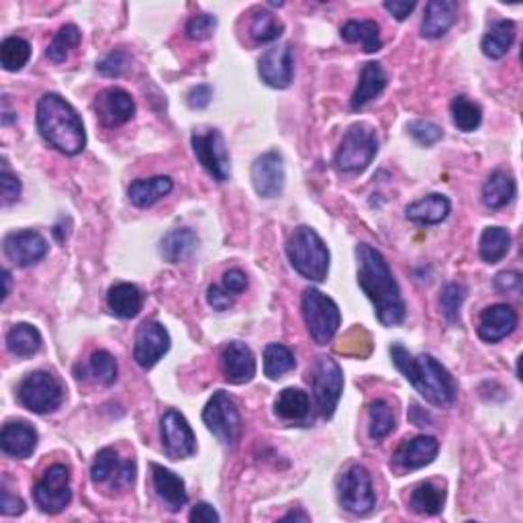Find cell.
I'll use <instances>...</instances> for the list:
<instances>
[{
    "label": "cell",
    "instance_id": "cell-1",
    "mask_svg": "<svg viewBox=\"0 0 523 523\" xmlns=\"http://www.w3.org/2000/svg\"><path fill=\"white\" fill-rule=\"evenodd\" d=\"M358 258V284L364 295L374 305L376 319L384 327H392L403 323L407 307L401 297V289L392 276L387 258L368 243H360L356 248Z\"/></svg>",
    "mask_w": 523,
    "mask_h": 523
},
{
    "label": "cell",
    "instance_id": "cell-2",
    "mask_svg": "<svg viewBox=\"0 0 523 523\" xmlns=\"http://www.w3.org/2000/svg\"><path fill=\"white\" fill-rule=\"evenodd\" d=\"M390 358L397 371L413 384V389L436 407H450L456 401V382L452 374L429 353L413 358L401 344L390 345Z\"/></svg>",
    "mask_w": 523,
    "mask_h": 523
},
{
    "label": "cell",
    "instance_id": "cell-3",
    "mask_svg": "<svg viewBox=\"0 0 523 523\" xmlns=\"http://www.w3.org/2000/svg\"><path fill=\"white\" fill-rule=\"evenodd\" d=\"M37 129L53 150L78 156L87 148V131L74 106L56 92H48L37 103Z\"/></svg>",
    "mask_w": 523,
    "mask_h": 523
},
{
    "label": "cell",
    "instance_id": "cell-4",
    "mask_svg": "<svg viewBox=\"0 0 523 523\" xmlns=\"http://www.w3.org/2000/svg\"><path fill=\"white\" fill-rule=\"evenodd\" d=\"M290 266L307 280L323 282L329 272V250L311 227H297L287 242Z\"/></svg>",
    "mask_w": 523,
    "mask_h": 523
},
{
    "label": "cell",
    "instance_id": "cell-5",
    "mask_svg": "<svg viewBox=\"0 0 523 523\" xmlns=\"http://www.w3.org/2000/svg\"><path fill=\"white\" fill-rule=\"evenodd\" d=\"M379 153V137L368 123H353L345 131L344 140L337 150L334 164L344 174H358L372 164Z\"/></svg>",
    "mask_w": 523,
    "mask_h": 523
},
{
    "label": "cell",
    "instance_id": "cell-6",
    "mask_svg": "<svg viewBox=\"0 0 523 523\" xmlns=\"http://www.w3.org/2000/svg\"><path fill=\"white\" fill-rule=\"evenodd\" d=\"M303 317L309 335L317 345L332 342L342 326L340 307L317 289H307L303 292Z\"/></svg>",
    "mask_w": 523,
    "mask_h": 523
},
{
    "label": "cell",
    "instance_id": "cell-7",
    "mask_svg": "<svg viewBox=\"0 0 523 523\" xmlns=\"http://www.w3.org/2000/svg\"><path fill=\"white\" fill-rule=\"evenodd\" d=\"M64 387L51 372L37 371L27 374L17 389L19 403L31 413L45 415L60 409L64 403Z\"/></svg>",
    "mask_w": 523,
    "mask_h": 523
},
{
    "label": "cell",
    "instance_id": "cell-8",
    "mask_svg": "<svg viewBox=\"0 0 523 523\" xmlns=\"http://www.w3.org/2000/svg\"><path fill=\"white\" fill-rule=\"evenodd\" d=\"M309 381H311L313 397L319 407V413L326 419H332L344 392L342 366L337 364L334 358L319 356L311 366Z\"/></svg>",
    "mask_w": 523,
    "mask_h": 523
},
{
    "label": "cell",
    "instance_id": "cell-9",
    "mask_svg": "<svg viewBox=\"0 0 523 523\" xmlns=\"http://www.w3.org/2000/svg\"><path fill=\"white\" fill-rule=\"evenodd\" d=\"M203 421L223 445H235L242 436V415L225 390H217L203 409Z\"/></svg>",
    "mask_w": 523,
    "mask_h": 523
},
{
    "label": "cell",
    "instance_id": "cell-10",
    "mask_svg": "<svg viewBox=\"0 0 523 523\" xmlns=\"http://www.w3.org/2000/svg\"><path fill=\"white\" fill-rule=\"evenodd\" d=\"M192 151L213 180L225 182L232 176V160H229V151L225 140H223L221 131H195L190 137Z\"/></svg>",
    "mask_w": 523,
    "mask_h": 523
},
{
    "label": "cell",
    "instance_id": "cell-11",
    "mask_svg": "<svg viewBox=\"0 0 523 523\" xmlns=\"http://www.w3.org/2000/svg\"><path fill=\"white\" fill-rule=\"evenodd\" d=\"M37 507L43 513L58 515L72 501L70 471L64 464H51L33 489Z\"/></svg>",
    "mask_w": 523,
    "mask_h": 523
},
{
    "label": "cell",
    "instance_id": "cell-12",
    "mask_svg": "<svg viewBox=\"0 0 523 523\" xmlns=\"http://www.w3.org/2000/svg\"><path fill=\"white\" fill-rule=\"evenodd\" d=\"M337 499L345 511L353 515H366L376 503L372 476L362 464H353L345 471L337 487Z\"/></svg>",
    "mask_w": 523,
    "mask_h": 523
},
{
    "label": "cell",
    "instance_id": "cell-13",
    "mask_svg": "<svg viewBox=\"0 0 523 523\" xmlns=\"http://www.w3.org/2000/svg\"><path fill=\"white\" fill-rule=\"evenodd\" d=\"M160 434H161V448H164L168 458L184 460L190 458L192 454L197 452L195 432H192L187 417H184L180 411L170 409L161 415Z\"/></svg>",
    "mask_w": 523,
    "mask_h": 523
},
{
    "label": "cell",
    "instance_id": "cell-14",
    "mask_svg": "<svg viewBox=\"0 0 523 523\" xmlns=\"http://www.w3.org/2000/svg\"><path fill=\"white\" fill-rule=\"evenodd\" d=\"M170 350V335L156 321H145L137 327L133 344V360L145 371L156 366Z\"/></svg>",
    "mask_w": 523,
    "mask_h": 523
},
{
    "label": "cell",
    "instance_id": "cell-15",
    "mask_svg": "<svg viewBox=\"0 0 523 523\" xmlns=\"http://www.w3.org/2000/svg\"><path fill=\"white\" fill-rule=\"evenodd\" d=\"M258 72L262 82L272 88H287L295 76V50L292 45H276L264 51L258 61Z\"/></svg>",
    "mask_w": 523,
    "mask_h": 523
},
{
    "label": "cell",
    "instance_id": "cell-16",
    "mask_svg": "<svg viewBox=\"0 0 523 523\" xmlns=\"http://www.w3.org/2000/svg\"><path fill=\"white\" fill-rule=\"evenodd\" d=\"M5 256L9 258L14 266L27 268L41 262L48 256L50 245L45 237L37 232H13L5 237Z\"/></svg>",
    "mask_w": 523,
    "mask_h": 523
},
{
    "label": "cell",
    "instance_id": "cell-17",
    "mask_svg": "<svg viewBox=\"0 0 523 523\" xmlns=\"http://www.w3.org/2000/svg\"><path fill=\"white\" fill-rule=\"evenodd\" d=\"M252 182L260 197L274 198L284 188V160L279 151H268L252 164Z\"/></svg>",
    "mask_w": 523,
    "mask_h": 523
},
{
    "label": "cell",
    "instance_id": "cell-18",
    "mask_svg": "<svg viewBox=\"0 0 523 523\" xmlns=\"http://www.w3.org/2000/svg\"><path fill=\"white\" fill-rule=\"evenodd\" d=\"M95 113L105 127H119L133 117L135 101L123 88H106L95 101Z\"/></svg>",
    "mask_w": 523,
    "mask_h": 523
},
{
    "label": "cell",
    "instance_id": "cell-19",
    "mask_svg": "<svg viewBox=\"0 0 523 523\" xmlns=\"http://www.w3.org/2000/svg\"><path fill=\"white\" fill-rule=\"evenodd\" d=\"M515 327H518V313H515L513 307L507 303H497L487 307V309L481 313L476 332H479V337L482 342L497 344L505 340L507 335H511L515 332Z\"/></svg>",
    "mask_w": 523,
    "mask_h": 523
},
{
    "label": "cell",
    "instance_id": "cell-20",
    "mask_svg": "<svg viewBox=\"0 0 523 523\" xmlns=\"http://www.w3.org/2000/svg\"><path fill=\"white\" fill-rule=\"evenodd\" d=\"M437 452H440V442L436 437L417 436L399 445L392 454V463L401 471H419V468L434 463Z\"/></svg>",
    "mask_w": 523,
    "mask_h": 523
},
{
    "label": "cell",
    "instance_id": "cell-21",
    "mask_svg": "<svg viewBox=\"0 0 523 523\" xmlns=\"http://www.w3.org/2000/svg\"><path fill=\"white\" fill-rule=\"evenodd\" d=\"M221 371L227 382L245 384L256 376V356L242 342L227 344L221 352Z\"/></svg>",
    "mask_w": 523,
    "mask_h": 523
},
{
    "label": "cell",
    "instance_id": "cell-22",
    "mask_svg": "<svg viewBox=\"0 0 523 523\" xmlns=\"http://www.w3.org/2000/svg\"><path fill=\"white\" fill-rule=\"evenodd\" d=\"M37 432L27 421H9L0 434V448L6 456L25 460L37 448Z\"/></svg>",
    "mask_w": 523,
    "mask_h": 523
},
{
    "label": "cell",
    "instance_id": "cell-23",
    "mask_svg": "<svg viewBox=\"0 0 523 523\" xmlns=\"http://www.w3.org/2000/svg\"><path fill=\"white\" fill-rule=\"evenodd\" d=\"M151 481L156 495L166 505L168 511H180L187 505V487H184V481L179 474H174L172 471H168V468L160 464H151Z\"/></svg>",
    "mask_w": 523,
    "mask_h": 523
},
{
    "label": "cell",
    "instance_id": "cell-24",
    "mask_svg": "<svg viewBox=\"0 0 523 523\" xmlns=\"http://www.w3.org/2000/svg\"><path fill=\"white\" fill-rule=\"evenodd\" d=\"M458 14L456 0H429L421 21V35L427 40H437L448 33Z\"/></svg>",
    "mask_w": 523,
    "mask_h": 523
},
{
    "label": "cell",
    "instance_id": "cell-25",
    "mask_svg": "<svg viewBox=\"0 0 523 523\" xmlns=\"http://www.w3.org/2000/svg\"><path fill=\"white\" fill-rule=\"evenodd\" d=\"M387 72L382 70L381 64L376 61H368L362 66V72H360V78L356 84V90L350 98V106L353 111L362 109L371 101H374L376 96L382 95V90L387 88Z\"/></svg>",
    "mask_w": 523,
    "mask_h": 523
},
{
    "label": "cell",
    "instance_id": "cell-26",
    "mask_svg": "<svg viewBox=\"0 0 523 523\" xmlns=\"http://www.w3.org/2000/svg\"><path fill=\"white\" fill-rule=\"evenodd\" d=\"M452 205L448 198L444 195H437V192H432V195L419 198V201L411 203L405 209L407 219L415 225H437V223L445 221V217L450 215Z\"/></svg>",
    "mask_w": 523,
    "mask_h": 523
},
{
    "label": "cell",
    "instance_id": "cell-27",
    "mask_svg": "<svg viewBox=\"0 0 523 523\" xmlns=\"http://www.w3.org/2000/svg\"><path fill=\"white\" fill-rule=\"evenodd\" d=\"M106 303L109 309L121 319H133L140 315L143 307L142 290L131 282H117L113 284L106 292Z\"/></svg>",
    "mask_w": 523,
    "mask_h": 523
},
{
    "label": "cell",
    "instance_id": "cell-28",
    "mask_svg": "<svg viewBox=\"0 0 523 523\" xmlns=\"http://www.w3.org/2000/svg\"><path fill=\"white\" fill-rule=\"evenodd\" d=\"M174 188V182L170 176H153V179H142L131 182L129 187V198L135 206H142V209H148V206L156 205L160 198H164L166 195H170Z\"/></svg>",
    "mask_w": 523,
    "mask_h": 523
},
{
    "label": "cell",
    "instance_id": "cell-29",
    "mask_svg": "<svg viewBox=\"0 0 523 523\" xmlns=\"http://www.w3.org/2000/svg\"><path fill=\"white\" fill-rule=\"evenodd\" d=\"M274 411L280 419L290 423H303L309 419L311 401L309 395L301 389H284L274 401Z\"/></svg>",
    "mask_w": 523,
    "mask_h": 523
},
{
    "label": "cell",
    "instance_id": "cell-30",
    "mask_svg": "<svg viewBox=\"0 0 523 523\" xmlns=\"http://www.w3.org/2000/svg\"><path fill=\"white\" fill-rule=\"evenodd\" d=\"M515 180L511 174H507L503 170L493 172L484 182L482 187V203L489 206V209H503V206L509 205L515 197Z\"/></svg>",
    "mask_w": 523,
    "mask_h": 523
},
{
    "label": "cell",
    "instance_id": "cell-31",
    "mask_svg": "<svg viewBox=\"0 0 523 523\" xmlns=\"http://www.w3.org/2000/svg\"><path fill=\"white\" fill-rule=\"evenodd\" d=\"M198 245V237L192 229H172L170 234L164 235L160 243V252L164 260L179 264V262L188 260L195 253Z\"/></svg>",
    "mask_w": 523,
    "mask_h": 523
},
{
    "label": "cell",
    "instance_id": "cell-32",
    "mask_svg": "<svg viewBox=\"0 0 523 523\" xmlns=\"http://www.w3.org/2000/svg\"><path fill=\"white\" fill-rule=\"evenodd\" d=\"M41 334L40 329L29 326V323H17L6 334V348L17 358H31L41 350Z\"/></svg>",
    "mask_w": 523,
    "mask_h": 523
},
{
    "label": "cell",
    "instance_id": "cell-33",
    "mask_svg": "<svg viewBox=\"0 0 523 523\" xmlns=\"http://www.w3.org/2000/svg\"><path fill=\"white\" fill-rule=\"evenodd\" d=\"M515 41V23L513 21H497L493 27L487 31V35L482 37V53L491 60H501L507 56V51L511 50Z\"/></svg>",
    "mask_w": 523,
    "mask_h": 523
},
{
    "label": "cell",
    "instance_id": "cell-34",
    "mask_svg": "<svg viewBox=\"0 0 523 523\" xmlns=\"http://www.w3.org/2000/svg\"><path fill=\"white\" fill-rule=\"evenodd\" d=\"M342 40L360 43L366 53H376L382 48L381 27L376 21H348L342 27Z\"/></svg>",
    "mask_w": 523,
    "mask_h": 523
},
{
    "label": "cell",
    "instance_id": "cell-35",
    "mask_svg": "<svg viewBox=\"0 0 523 523\" xmlns=\"http://www.w3.org/2000/svg\"><path fill=\"white\" fill-rule=\"evenodd\" d=\"M511 248V235L503 227H487L481 235L479 253L487 264L501 262Z\"/></svg>",
    "mask_w": 523,
    "mask_h": 523
},
{
    "label": "cell",
    "instance_id": "cell-36",
    "mask_svg": "<svg viewBox=\"0 0 523 523\" xmlns=\"http://www.w3.org/2000/svg\"><path fill=\"white\" fill-rule=\"evenodd\" d=\"M445 503V491L434 482H421L413 489L409 505L419 515H437L442 513Z\"/></svg>",
    "mask_w": 523,
    "mask_h": 523
},
{
    "label": "cell",
    "instance_id": "cell-37",
    "mask_svg": "<svg viewBox=\"0 0 523 523\" xmlns=\"http://www.w3.org/2000/svg\"><path fill=\"white\" fill-rule=\"evenodd\" d=\"M297 360L287 345L282 344H271L264 350V374L271 381H279L284 374L295 371Z\"/></svg>",
    "mask_w": 523,
    "mask_h": 523
},
{
    "label": "cell",
    "instance_id": "cell-38",
    "mask_svg": "<svg viewBox=\"0 0 523 523\" xmlns=\"http://www.w3.org/2000/svg\"><path fill=\"white\" fill-rule=\"evenodd\" d=\"M368 417H371L368 434H371L374 442H381L389 434L395 432L397 427L395 411H392V407L387 401H382V399H376V401L371 403V407H368Z\"/></svg>",
    "mask_w": 523,
    "mask_h": 523
},
{
    "label": "cell",
    "instance_id": "cell-39",
    "mask_svg": "<svg viewBox=\"0 0 523 523\" xmlns=\"http://www.w3.org/2000/svg\"><path fill=\"white\" fill-rule=\"evenodd\" d=\"M31 58V45L23 37H6L0 45V64L6 72H19Z\"/></svg>",
    "mask_w": 523,
    "mask_h": 523
},
{
    "label": "cell",
    "instance_id": "cell-40",
    "mask_svg": "<svg viewBox=\"0 0 523 523\" xmlns=\"http://www.w3.org/2000/svg\"><path fill=\"white\" fill-rule=\"evenodd\" d=\"M450 111H452L454 125H456L460 131H464V133H471V131L481 127V123H482L481 106L474 101H471L468 96L454 98L450 105Z\"/></svg>",
    "mask_w": 523,
    "mask_h": 523
},
{
    "label": "cell",
    "instance_id": "cell-41",
    "mask_svg": "<svg viewBox=\"0 0 523 523\" xmlns=\"http://www.w3.org/2000/svg\"><path fill=\"white\" fill-rule=\"evenodd\" d=\"M80 41H82L80 29L76 25H64L48 45V58L51 61H56V64H61V61L68 60L72 50L78 48Z\"/></svg>",
    "mask_w": 523,
    "mask_h": 523
},
{
    "label": "cell",
    "instance_id": "cell-42",
    "mask_svg": "<svg viewBox=\"0 0 523 523\" xmlns=\"http://www.w3.org/2000/svg\"><path fill=\"white\" fill-rule=\"evenodd\" d=\"M282 31H284L282 23L268 11L258 13L250 23V35H252V40L258 43L276 41L282 35Z\"/></svg>",
    "mask_w": 523,
    "mask_h": 523
},
{
    "label": "cell",
    "instance_id": "cell-43",
    "mask_svg": "<svg viewBox=\"0 0 523 523\" xmlns=\"http://www.w3.org/2000/svg\"><path fill=\"white\" fill-rule=\"evenodd\" d=\"M88 371L95 376V381L103 387H111L117 381V360L111 352L106 350H96L92 352L90 362H88Z\"/></svg>",
    "mask_w": 523,
    "mask_h": 523
},
{
    "label": "cell",
    "instance_id": "cell-44",
    "mask_svg": "<svg viewBox=\"0 0 523 523\" xmlns=\"http://www.w3.org/2000/svg\"><path fill=\"white\" fill-rule=\"evenodd\" d=\"M468 289L463 282H450L448 287L442 290L440 305L444 317L448 319L452 326H460V309H463V303L466 301Z\"/></svg>",
    "mask_w": 523,
    "mask_h": 523
},
{
    "label": "cell",
    "instance_id": "cell-45",
    "mask_svg": "<svg viewBox=\"0 0 523 523\" xmlns=\"http://www.w3.org/2000/svg\"><path fill=\"white\" fill-rule=\"evenodd\" d=\"M119 466H121V460H119L117 450L103 448L101 452L96 454L95 463H92V466H90L92 481H95L96 484L106 482L109 479H113Z\"/></svg>",
    "mask_w": 523,
    "mask_h": 523
},
{
    "label": "cell",
    "instance_id": "cell-46",
    "mask_svg": "<svg viewBox=\"0 0 523 523\" xmlns=\"http://www.w3.org/2000/svg\"><path fill=\"white\" fill-rule=\"evenodd\" d=\"M407 131H409L415 142H417L419 145H426V148L437 143L444 137V131L432 121H421V119L411 121L409 125H407Z\"/></svg>",
    "mask_w": 523,
    "mask_h": 523
},
{
    "label": "cell",
    "instance_id": "cell-47",
    "mask_svg": "<svg viewBox=\"0 0 523 523\" xmlns=\"http://www.w3.org/2000/svg\"><path fill=\"white\" fill-rule=\"evenodd\" d=\"M215 29H217V17H213V14H195L187 23V35L192 41L209 40Z\"/></svg>",
    "mask_w": 523,
    "mask_h": 523
},
{
    "label": "cell",
    "instance_id": "cell-48",
    "mask_svg": "<svg viewBox=\"0 0 523 523\" xmlns=\"http://www.w3.org/2000/svg\"><path fill=\"white\" fill-rule=\"evenodd\" d=\"M129 53L127 51H111L109 56H105L101 61H98L96 68H98V72H101L103 76H109V78H117V76H121L123 72L127 70L129 68Z\"/></svg>",
    "mask_w": 523,
    "mask_h": 523
},
{
    "label": "cell",
    "instance_id": "cell-49",
    "mask_svg": "<svg viewBox=\"0 0 523 523\" xmlns=\"http://www.w3.org/2000/svg\"><path fill=\"white\" fill-rule=\"evenodd\" d=\"M0 192H3L5 205H11L21 197V180L6 170V166L3 168V172H0Z\"/></svg>",
    "mask_w": 523,
    "mask_h": 523
},
{
    "label": "cell",
    "instance_id": "cell-50",
    "mask_svg": "<svg viewBox=\"0 0 523 523\" xmlns=\"http://www.w3.org/2000/svg\"><path fill=\"white\" fill-rule=\"evenodd\" d=\"M362 334H364V329H356V332L348 335V340L342 342L344 345H337V352H342V353H352V356H360V358L368 356V352L362 350V345H364V348H372L371 335H368L364 342H360V337H362Z\"/></svg>",
    "mask_w": 523,
    "mask_h": 523
},
{
    "label": "cell",
    "instance_id": "cell-51",
    "mask_svg": "<svg viewBox=\"0 0 523 523\" xmlns=\"http://www.w3.org/2000/svg\"><path fill=\"white\" fill-rule=\"evenodd\" d=\"M135 473H137V466H135V460H125V463H121V466L117 468V473L111 479V489L113 491H123L131 487V484L135 482Z\"/></svg>",
    "mask_w": 523,
    "mask_h": 523
},
{
    "label": "cell",
    "instance_id": "cell-52",
    "mask_svg": "<svg viewBox=\"0 0 523 523\" xmlns=\"http://www.w3.org/2000/svg\"><path fill=\"white\" fill-rule=\"evenodd\" d=\"M523 279L519 272H501L495 276V289L503 295H521Z\"/></svg>",
    "mask_w": 523,
    "mask_h": 523
},
{
    "label": "cell",
    "instance_id": "cell-53",
    "mask_svg": "<svg viewBox=\"0 0 523 523\" xmlns=\"http://www.w3.org/2000/svg\"><path fill=\"white\" fill-rule=\"evenodd\" d=\"M223 289H225L229 295H242V292L248 289V276H245L240 268H232L223 274Z\"/></svg>",
    "mask_w": 523,
    "mask_h": 523
},
{
    "label": "cell",
    "instance_id": "cell-54",
    "mask_svg": "<svg viewBox=\"0 0 523 523\" xmlns=\"http://www.w3.org/2000/svg\"><path fill=\"white\" fill-rule=\"evenodd\" d=\"M213 98V90L206 87V84H198V87H192L188 90V96H187V103L190 109H206Z\"/></svg>",
    "mask_w": 523,
    "mask_h": 523
},
{
    "label": "cell",
    "instance_id": "cell-55",
    "mask_svg": "<svg viewBox=\"0 0 523 523\" xmlns=\"http://www.w3.org/2000/svg\"><path fill=\"white\" fill-rule=\"evenodd\" d=\"M206 301H209L215 311H227L229 307L234 305L232 295H229L223 287H217V284H213V287H209V290H206Z\"/></svg>",
    "mask_w": 523,
    "mask_h": 523
},
{
    "label": "cell",
    "instance_id": "cell-56",
    "mask_svg": "<svg viewBox=\"0 0 523 523\" xmlns=\"http://www.w3.org/2000/svg\"><path fill=\"white\" fill-rule=\"evenodd\" d=\"M0 511H3V515H21L25 511V503H23L21 497L3 489V493H0Z\"/></svg>",
    "mask_w": 523,
    "mask_h": 523
},
{
    "label": "cell",
    "instance_id": "cell-57",
    "mask_svg": "<svg viewBox=\"0 0 523 523\" xmlns=\"http://www.w3.org/2000/svg\"><path fill=\"white\" fill-rule=\"evenodd\" d=\"M188 519L192 523H217L221 518H219V513L213 509V505L198 503V505L192 507Z\"/></svg>",
    "mask_w": 523,
    "mask_h": 523
},
{
    "label": "cell",
    "instance_id": "cell-58",
    "mask_svg": "<svg viewBox=\"0 0 523 523\" xmlns=\"http://www.w3.org/2000/svg\"><path fill=\"white\" fill-rule=\"evenodd\" d=\"M415 6H417V3L415 0H389V3H384V11H389L392 17H395L397 21H405L409 14L415 11Z\"/></svg>",
    "mask_w": 523,
    "mask_h": 523
},
{
    "label": "cell",
    "instance_id": "cell-59",
    "mask_svg": "<svg viewBox=\"0 0 523 523\" xmlns=\"http://www.w3.org/2000/svg\"><path fill=\"white\" fill-rule=\"evenodd\" d=\"M292 519H298V521H309V515L307 513H303V511H290V513H287L282 518V521H292Z\"/></svg>",
    "mask_w": 523,
    "mask_h": 523
},
{
    "label": "cell",
    "instance_id": "cell-60",
    "mask_svg": "<svg viewBox=\"0 0 523 523\" xmlns=\"http://www.w3.org/2000/svg\"><path fill=\"white\" fill-rule=\"evenodd\" d=\"M3 280H5V290H3V301H6V297L11 295V272L3 271Z\"/></svg>",
    "mask_w": 523,
    "mask_h": 523
}]
</instances>
